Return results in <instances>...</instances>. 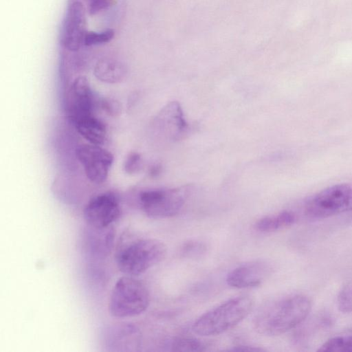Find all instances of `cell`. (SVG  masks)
<instances>
[{"label":"cell","mask_w":352,"mask_h":352,"mask_svg":"<svg viewBox=\"0 0 352 352\" xmlns=\"http://www.w3.org/2000/svg\"><path fill=\"white\" fill-rule=\"evenodd\" d=\"M311 309V300L302 294L276 299L258 311L254 318V329L266 336L281 335L302 322Z\"/></svg>","instance_id":"1"},{"label":"cell","mask_w":352,"mask_h":352,"mask_svg":"<svg viewBox=\"0 0 352 352\" xmlns=\"http://www.w3.org/2000/svg\"><path fill=\"white\" fill-rule=\"evenodd\" d=\"M254 301L249 296H239L208 310L193 323V332L201 336L223 333L243 321L252 311Z\"/></svg>","instance_id":"2"},{"label":"cell","mask_w":352,"mask_h":352,"mask_svg":"<svg viewBox=\"0 0 352 352\" xmlns=\"http://www.w3.org/2000/svg\"><path fill=\"white\" fill-rule=\"evenodd\" d=\"M166 255V246L155 239H140L120 248L116 254L119 270L135 276L160 263Z\"/></svg>","instance_id":"3"},{"label":"cell","mask_w":352,"mask_h":352,"mask_svg":"<svg viewBox=\"0 0 352 352\" xmlns=\"http://www.w3.org/2000/svg\"><path fill=\"white\" fill-rule=\"evenodd\" d=\"M150 296L146 286L131 276L120 277L114 285L109 300V311L116 318L133 317L148 307Z\"/></svg>","instance_id":"4"},{"label":"cell","mask_w":352,"mask_h":352,"mask_svg":"<svg viewBox=\"0 0 352 352\" xmlns=\"http://www.w3.org/2000/svg\"><path fill=\"white\" fill-rule=\"evenodd\" d=\"M189 187L157 188L142 191L139 204L144 213L152 219H166L177 214L189 195Z\"/></svg>","instance_id":"5"},{"label":"cell","mask_w":352,"mask_h":352,"mask_svg":"<svg viewBox=\"0 0 352 352\" xmlns=\"http://www.w3.org/2000/svg\"><path fill=\"white\" fill-rule=\"evenodd\" d=\"M352 200V188L346 184L331 186L311 197L305 204V214L312 219H322L347 212Z\"/></svg>","instance_id":"6"},{"label":"cell","mask_w":352,"mask_h":352,"mask_svg":"<svg viewBox=\"0 0 352 352\" xmlns=\"http://www.w3.org/2000/svg\"><path fill=\"white\" fill-rule=\"evenodd\" d=\"M121 214L120 200L113 192L93 197L86 204L83 215L89 227L104 229L110 227Z\"/></svg>","instance_id":"7"},{"label":"cell","mask_w":352,"mask_h":352,"mask_svg":"<svg viewBox=\"0 0 352 352\" xmlns=\"http://www.w3.org/2000/svg\"><path fill=\"white\" fill-rule=\"evenodd\" d=\"M75 153L90 182L100 184L106 181L114 159L110 151L90 144L78 146Z\"/></svg>","instance_id":"8"},{"label":"cell","mask_w":352,"mask_h":352,"mask_svg":"<svg viewBox=\"0 0 352 352\" xmlns=\"http://www.w3.org/2000/svg\"><path fill=\"white\" fill-rule=\"evenodd\" d=\"M94 95L90 84L85 76L76 78L69 86L66 97V111L74 123L78 120L92 115Z\"/></svg>","instance_id":"9"},{"label":"cell","mask_w":352,"mask_h":352,"mask_svg":"<svg viewBox=\"0 0 352 352\" xmlns=\"http://www.w3.org/2000/svg\"><path fill=\"white\" fill-rule=\"evenodd\" d=\"M85 25L83 5L79 1L73 2L67 9L62 32V43L67 50L76 52L83 45Z\"/></svg>","instance_id":"10"},{"label":"cell","mask_w":352,"mask_h":352,"mask_svg":"<svg viewBox=\"0 0 352 352\" xmlns=\"http://www.w3.org/2000/svg\"><path fill=\"white\" fill-rule=\"evenodd\" d=\"M271 270L270 265L264 261H250L231 270L226 276V283L237 289L254 287L265 280Z\"/></svg>","instance_id":"11"},{"label":"cell","mask_w":352,"mask_h":352,"mask_svg":"<svg viewBox=\"0 0 352 352\" xmlns=\"http://www.w3.org/2000/svg\"><path fill=\"white\" fill-rule=\"evenodd\" d=\"M156 121L160 130L170 140H179L188 129L181 107L177 102H171L164 107Z\"/></svg>","instance_id":"12"},{"label":"cell","mask_w":352,"mask_h":352,"mask_svg":"<svg viewBox=\"0 0 352 352\" xmlns=\"http://www.w3.org/2000/svg\"><path fill=\"white\" fill-rule=\"evenodd\" d=\"M77 131L90 144L102 145L107 139L104 124L93 115L83 117L74 122Z\"/></svg>","instance_id":"13"},{"label":"cell","mask_w":352,"mask_h":352,"mask_svg":"<svg viewBox=\"0 0 352 352\" xmlns=\"http://www.w3.org/2000/svg\"><path fill=\"white\" fill-rule=\"evenodd\" d=\"M126 66L115 59L102 58L95 65L94 74L100 81L108 84H116L122 82L126 77Z\"/></svg>","instance_id":"14"},{"label":"cell","mask_w":352,"mask_h":352,"mask_svg":"<svg viewBox=\"0 0 352 352\" xmlns=\"http://www.w3.org/2000/svg\"><path fill=\"white\" fill-rule=\"evenodd\" d=\"M295 221V214L291 211L284 210L258 219L254 224V228L261 232H272L289 227Z\"/></svg>","instance_id":"15"},{"label":"cell","mask_w":352,"mask_h":352,"mask_svg":"<svg viewBox=\"0 0 352 352\" xmlns=\"http://www.w3.org/2000/svg\"><path fill=\"white\" fill-rule=\"evenodd\" d=\"M318 351L352 352V329L330 338Z\"/></svg>","instance_id":"16"},{"label":"cell","mask_w":352,"mask_h":352,"mask_svg":"<svg viewBox=\"0 0 352 352\" xmlns=\"http://www.w3.org/2000/svg\"><path fill=\"white\" fill-rule=\"evenodd\" d=\"M172 351H203L205 345L200 340L192 338H176L170 344Z\"/></svg>","instance_id":"17"},{"label":"cell","mask_w":352,"mask_h":352,"mask_svg":"<svg viewBox=\"0 0 352 352\" xmlns=\"http://www.w3.org/2000/svg\"><path fill=\"white\" fill-rule=\"evenodd\" d=\"M207 251L206 245L200 241L189 240L184 243L179 248V254L184 258H197Z\"/></svg>","instance_id":"18"},{"label":"cell","mask_w":352,"mask_h":352,"mask_svg":"<svg viewBox=\"0 0 352 352\" xmlns=\"http://www.w3.org/2000/svg\"><path fill=\"white\" fill-rule=\"evenodd\" d=\"M114 36V31L109 29L100 32H87L85 37L83 45L87 46L99 45L106 43L110 41Z\"/></svg>","instance_id":"19"},{"label":"cell","mask_w":352,"mask_h":352,"mask_svg":"<svg viewBox=\"0 0 352 352\" xmlns=\"http://www.w3.org/2000/svg\"><path fill=\"white\" fill-rule=\"evenodd\" d=\"M338 306L343 313L352 312V280L346 283L338 296Z\"/></svg>","instance_id":"20"},{"label":"cell","mask_w":352,"mask_h":352,"mask_svg":"<svg viewBox=\"0 0 352 352\" xmlns=\"http://www.w3.org/2000/svg\"><path fill=\"white\" fill-rule=\"evenodd\" d=\"M142 167V159L138 153H129L124 163V170L128 174H134L139 172Z\"/></svg>","instance_id":"21"},{"label":"cell","mask_w":352,"mask_h":352,"mask_svg":"<svg viewBox=\"0 0 352 352\" xmlns=\"http://www.w3.org/2000/svg\"><path fill=\"white\" fill-rule=\"evenodd\" d=\"M102 110L112 117L118 116L122 111V106L118 100L113 98H104L100 102Z\"/></svg>","instance_id":"22"},{"label":"cell","mask_w":352,"mask_h":352,"mask_svg":"<svg viewBox=\"0 0 352 352\" xmlns=\"http://www.w3.org/2000/svg\"><path fill=\"white\" fill-rule=\"evenodd\" d=\"M110 4V0H89V12L90 14H96L107 8Z\"/></svg>","instance_id":"23"},{"label":"cell","mask_w":352,"mask_h":352,"mask_svg":"<svg viewBox=\"0 0 352 352\" xmlns=\"http://www.w3.org/2000/svg\"><path fill=\"white\" fill-rule=\"evenodd\" d=\"M228 351H263L265 350L262 348L256 347L254 346L239 345V346H236L232 349H230Z\"/></svg>","instance_id":"24"},{"label":"cell","mask_w":352,"mask_h":352,"mask_svg":"<svg viewBox=\"0 0 352 352\" xmlns=\"http://www.w3.org/2000/svg\"><path fill=\"white\" fill-rule=\"evenodd\" d=\"M347 213H349L351 216V220H352V200H351V204L349 206V210H348V212Z\"/></svg>","instance_id":"25"}]
</instances>
